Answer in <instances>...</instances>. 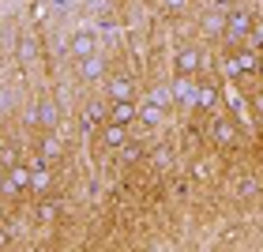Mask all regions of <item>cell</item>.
<instances>
[{
    "label": "cell",
    "instance_id": "6da1fadb",
    "mask_svg": "<svg viewBox=\"0 0 263 252\" xmlns=\"http://www.w3.org/2000/svg\"><path fill=\"white\" fill-rule=\"evenodd\" d=\"M222 23H226V27H222L226 42H241L245 34L256 27V15H252V11H245V8H230V11H226V19H222Z\"/></svg>",
    "mask_w": 263,
    "mask_h": 252
},
{
    "label": "cell",
    "instance_id": "7a4b0ae2",
    "mask_svg": "<svg viewBox=\"0 0 263 252\" xmlns=\"http://www.w3.org/2000/svg\"><path fill=\"white\" fill-rule=\"evenodd\" d=\"M4 192H8V196H23V192H30V166L15 162L11 170H4Z\"/></svg>",
    "mask_w": 263,
    "mask_h": 252
},
{
    "label": "cell",
    "instance_id": "3957f363",
    "mask_svg": "<svg viewBox=\"0 0 263 252\" xmlns=\"http://www.w3.org/2000/svg\"><path fill=\"white\" fill-rule=\"evenodd\" d=\"M173 64H177V76H199V68H203V53L192 49V45H184V49H177Z\"/></svg>",
    "mask_w": 263,
    "mask_h": 252
},
{
    "label": "cell",
    "instance_id": "277c9868",
    "mask_svg": "<svg viewBox=\"0 0 263 252\" xmlns=\"http://www.w3.org/2000/svg\"><path fill=\"white\" fill-rule=\"evenodd\" d=\"M211 132H214V139H218L222 147H233V143H241V128H237L233 117H226V113L214 117V128H211Z\"/></svg>",
    "mask_w": 263,
    "mask_h": 252
},
{
    "label": "cell",
    "instance_id": "5b68a950",
    "mask_svg": "<svg viewBox=\"0 0 263 252\" xmlns=\"http://www.w3.org/2000/svg\"><path fill=\"white\" fill-rule=\"evenodd\" d=\"M136 117H139V105H136V98L109 102V110H105V121H117V124H132Z\"/></svg>",
    "mask_w": 263,
    "mask_h": 252
},
{
    "label": "cell",
    "instance_id": "8992f818",
    "mask_svg": "<svg viewBox=\"0 0 263 252\" xmlns=\"http://www.w3.org/2000/svg\"><path fill=\"white\" fill-rule=\"evenodd\" d=\"M192 105L199 113H211L214 105H218V87H214V83H207V79H199L196 83V98H192Z\"/></svg>",
    "mask_w": 263,
    "mask_h": 252
},
{
    "label": "cell",
    "instance_id": "52a82bcc",
    "mask_svg": "<svg viewBox=\"0 0 263 252\" xmlns=\"http://www.w3.org/2000/svg\"><path fill=\"white\" fill-rule=\"evenodd\" d=\"M102 143L113 151H121L128 143V124H117V121H102Z\"/></svg>",
    "mask_w": 263,
    "mask_h": 252
},
{
    "label": "cell",
    "instance_id": "ba28073f",
    "mask_svg": "<svg viewBox=\"0 0 263 252\" xmlns=\"http://www.w3.org/2000/svg\"><path fill=\"white\" fill-rule=\"evenodd\" d=\"M124 98H136V79L132 76H113L109 79V102H124Z\"/></svg>",
    "mask_w": 263,
    "mask_h": 252
},
{
    "label": "cell",
    "instance_id": "9c48e42d",
    "mask_svg": "<svg viewBox=\"0 0 263 252\" xmlns=\"http://www.w3.org/2000/svg\"><path fill=\"white\" fill-rule=\"evenodd\" d=\"M90 53H98V38H94L90 30H79L76 38H71V57L83 61V57H90Z\"/></svg>",
    "mask_w": 263,
    "mask_h": 252
},
{
    "label": "cell",
    "instance_id": "30bf717a",
    "mask_svg": "<svg viewBox=\"0 0 263 252\" xmlns=\"http://www.w3.org/2000/svg\"><path fill=\"white\" fill-rule=\"evenodd\" d=\"M49 188H53V173H49V166L38 158L30 166V192H49Z\"/></svg>",
    "mask_w": 263,
    "mask_h": 252
},
{
    "label": "cell",
    "instance_id": "8fae6325",
    "mask_svg": "<svg viewBox=\"0 0 263 252\" xmlns=\"http://www.w3.org/2000/svg\"><path fill=\"white\" fill-rule=\"evenodd\" d=\"M64 154V147H61V136H53V128L45 132V139H42V158L45 162H57Z\"/></svg>",
    "mask_w": 263,
    "mask_h": 252
},
{
    "label": "cell",
    "instance_id": "7c38bea8",
    "mask_svg": "<svg viewBox=\"0 0 263 252\" xmlns=\"http://www.w3.org/2000/svg\"><path fill=\"white\" fill-rule=\"evenodd\" d=\"M79 76H83V79H102V76H105L98 53H90V57H83V61H79Z\"/></svg>",
    "mask_w": 263,
    "mask_h": 252
},
{
    "label": "cell",
    "instance_id": "4fadbf2b",
    "mask_svg": "<svg viewBox=\"0 0 263 252\" xmlns=\"http://www.w3.org/2000/svg\"><path fill=\"white\" fill-rule=\"evenodd\" d=\"M233 61H237V71H241V76H256V68H259V57H256L252 49L233 53Z\"/></svg>",
    "mask_w": 263,
    "mask_h": 252
},
{
    "label": "cell",
    "instance_id": "5bb4252c",
    "mask_svg": "<svg viewBox=\"0 0 263 252\" xmlns=\"http://www.w3.org/2000/svg\"><path fill=\"white\" fill-rule=\"evenodd\" d=\"M136 121H143V124H162L165 121V110H162V105H154V102H143Z\"/></svg>",
    "mask_w": 263,
    "mask_h": 252
},
{
    "label": "cell",
    "instance_id": "9a60e30c",
    "mask_svg": "<svg viewBox=\"0 0 263 252\" xmlns=\"http://www.w3.org/2000/svg\"><path fill=\"white\" fill-rule=\"evenodd\" d=\"M34 121L42 128H53L57 124V105L53 102H38V110H34Z\"/></svg>",
    "mask_w": 263,
    "mask_h": 252
},
{
    "label": "cell",
    "instance_id": "2e32d148",
    "mask_svg": "<svg viewBox=\"0 0 263 252\" xmlns=\"http://www.w3.org/2000/svg\"><path fill=\"white\" fill-rule=\"evenodd\" d=\"M259 192H263L259 177H241V185H237V196L241 200H252V196H259Z\"/></svg>",
    "mask_w": 263,
    "mask_h": 252
},
{
    "label": "cell",
    "instance_id": "e0dca14e",
    "mask_svg": "<svg viewBox=\"0 0 263 252\" xmlns=\"http://www.w3.org/2000/svg\"><path fill=\"white\" fill-rule=\"evenodd\" d=\"M151 102L162 105V110H170V105H173V87H154L151 91Z\"/></svg>",
    "mask_w": 263,
    "mask_h": 252
},
{
    "label": "cell",
    "instance_id": "ac0fdd59",
    "mask_svg": "<svg viewBox=\"0 0 263 252\" xmlns=\"http://www.w3.org/2000/svg\"><path fill=\"white\" fill-rule=\"evenodd\" d=\"M83 121H87V128H94V124H102L105 121V105H87V113H83Z\"/></svg>",
    "mask_w": 263,
    "mask_h": 252
},
{
    "label": "cell",
    "instance_id": "d6986e66",
    "mask_svg": "<svg viewBox=\"0 0 263 252\" xmlns=\"http://www.w3.org/2000/svg\"><path fill=\"white\" fill-rule=\"evenodd\" d=\"M15 162H19V151L11 147V143H4V147H0V166H4V170H11Z\"/></svg>",
    "mask_w": 263,
    "mask_h": 252
},
{
    "label": "cell",
    "instance_id": "ffe728a7",
    "mask_svg": "<svg viewBox=\"0 0 263 252\" xmlns=\"http://www.w3.org/2000/svg\"><path fill=\"white\" fill-rule=\"evenodd\" d=\"M38 219H42V222H49V219H57V203H49V200H45L42 207H38Z\"/></svg>",
    "mask_w": 263,
    "mask_h": 252
},
{
    "label": "cell",
    "instance_id": "44dd1931",
    "mask_svg": "<svg viewBox=\"0 0 263 252\" xmlns=\"http://www.w3.org/2000/svg\"><path fill=\"white\" fill-rule=\"evenodd\" d=\"M4 245H8V230L0 226V248H4Z\"/></svg>",
    "mask_w": 263,
    "mask_h": 252
},
{
    "label": "cell",
    "instance_id": "7402d4cb",
    "mask_svg": "<svg viewBox=\"0 0 263 252\" xmlns=\"http://www.w3.org/2000/svg\"><path fill=\"white\" fill-rule=\"evenodd\" d=\"M165 4H170V8H184V0H165Z\"/></svg>",
    "mask_w": 263,
    "mask_h": 252
},
{
    "label": "cell",
    "instance_id": "603a6c76",
    "mask_svg": "<svg viewBox=\"0 0 263 252\" xmlns=\"http://www.w3.org/2000/svg\"><path fill=\"white\" fill-rule=\"evenodd\" d=\"M4 143H8V139H4V136H0V147H4Z\"/></svg>",
    "mask_w": 263,
    "mask_h": 252
}]
</instances>
